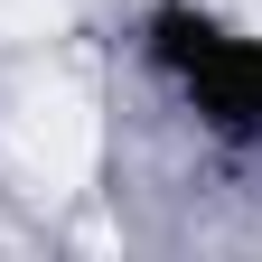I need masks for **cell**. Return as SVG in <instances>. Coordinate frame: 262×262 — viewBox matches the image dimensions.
Listing matches in <instances>:
<instances>
[{
	"instance_id": "cell-1",
	"label": "cell",
	"mask_w": 262,
	"mask_h": 262,
	"mask_svg": "<svg viewBox=\"0 0 262 262\" xmlns=\"http://www.w3.org/2000/svg\"><path fill=\"white\" fill-rule=\"evenodd\" d=\"M141 66L178 94V113L225 150H262V28L225 19L215 0H150Z\"/></svg>"
}]
</instances>
